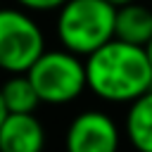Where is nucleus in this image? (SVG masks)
I'll return each mask as SVG.
<instances>
[{
  "label": "nucleus",
  "instance_id": "nucleus-1",
  "mask_svg": "<svg viewBox=\"0 0 152 152\" xmlns=\"http://www.w3.org/2000/svg\"><path fill=\"white\" fill-rule=\"evenodd\" d=\"M88 90L104 102L131 104L152 90V64L142 45L112 38L86 57Z\"/></svg>",
  "mask_w": 152,
  "mask_h": 152
},
{
  "label": "nucleus",
  "instance_id": "nucleus-2",
  "mask_svg": "<svg viewBox=\"0 0 152 152\" xmlns=\"http://www.w3.org/2000/svg\"><path fill=\"white\" fill-rule=\"evenodd\" d=\"M62 48L88 57L116 38V5L109 0H66L55 19Z\"/></svg>",
  "mask_w": 152,
  "mask_h": 152
},
{
  "label": "nucleus",
  "instance_id": "nucleus-3",
  "mask_svg": "<svg viewBox=\"0 0 152 152\" xmlns=\"http://www.w3.org/2000/svg\"><path fill=\"white\" fill-rule=\"evenodd\" d=\"M26 74L43 104H69L88 88L86 62L66 48L45 50Z\"/></svg>",
  "mask_w": 152,
  "mask_h": 152
},
{
  "label": "nucleus",
  "instance_id": "nucleus-4",
  "mask_svg": "<svg viewBox=\"0 0 152 152\" xmlns=\"http://www.w3.org/2000/svg\"><path fill=\"white\" fill-rule=\"evenodd\" d=\"M45 52L40 24L24 7H0V69L26 74Z\"/></svg>",
  "mask_w": 152,
  "mask_h": 152
},
{
  "label": "nucleus",
  "instance_id": "nucleus-5",
  "mask_svg": "<svg viewBox=\"0 0 152 152\" xmlns=\"http://www.w3.org/2000/svg\"><path fill=\"white\" fill-rule=\"evenodd\" d=\"M121 128L102 109H86L76 114L64 133L66 152H119Z\"/></svg>",
  "mask_w": 152,
  "mask_h": 152
},
{
  "label": "nucleus",
  "instance_id": "nucleus-6",
  "mask_svg": "<svg viewBox=\"0 0 152 152\" xmlns=\"http://www.w3.org/2000/svg\"><path fill=\"white\" fill-rule=\"evenodd\" d=\"M45 128L36 114H7L0 126V152H43Z\"/></svg>",
  "mask_w": 152,
  "mask_h": 152
},
{
  "label": "nucleus",
  "instance_id": "nucleus-7",
  "mask_svg": "<svg viewBox=\"0 0 152 152\" xmlns=\"http://www.w3.org/2000/svg\"><path fill=\"white\" fill-rule=\"evenodd\" d=\"M116 38L145 48L152 38V10L138 0L116 7Z\"/></svg>",
  "mask_w": 152,
  "mask_h": 152
},
{
  "label": "nucleus",
  "instance_id": "nucleus-8",
  "mask_svg": "<svg viewBox=\"0 0 152 152\" xmlns=\"http://www.w3.org/2000/svg\"><path fill=\"white\" fill-rule=\"evenodd\" d=\"M124 133L138 152H152V90L128 104Z\"/></svg>",
  "mask_w": 152,
  "mask_h": 152
},
{
  "label": "nucleus",
  "instance_id": "nucleus-9",
  "mask_svg": "<svg viewBox=\"0 0 152 152\" xmlns=\"http://www.w3.org/2000/svg\"><path fill=\"white\" fill-rule=\"evenodd\" d=\"M7 114H33L40 104V97L28 78V74H10L0 86Z\"/></svg>",
  "mask_w": 152,
  "mask_h": 152
},
{
  "label": "nucleus",
  "instance_id": "nucleus-10",
  "mask_svg": "<svg viewBox=\"0 0 152 152\" xmlns=\"http://www.w3.org/2000/svg\"><path fill=\"white\" fill-rule=\"evenodd\" d=\"M14 2L28 12H50V10H59L66 0H14Z\"/></svg>",
  "mask_w": 152,
  "mask_h": 152
},
{
  "label": "nucleus",
  "instance_id": "nucleus-11",
  "mask_svg": "<svg viewBox=\"0 0 152 152\" xmlns=\"http://www.w3.org/2000/svg\"><path fill=\"white\" fill-rule=\"evenodd\" d=\"M5 116H7V107H5V100H2V93H0V126H2Z\"/></svg>",
  "mask_w": 152,
  "mask_h": 152
},
{
  "label": "nucleus",
  "instance_id": "nucleus-12",
  "mask_svg": "<svg viewBox=\"0 0 152 152\" xmlns=\"http://www.w3.org/2000/svg\"><path fill=\"white\" fill-rule=\"evenodd\" d=\"M112 5H116V7H121V5H128V2H135V0H109Z\"/></svg>",
  "mask_w": 152,
  "mask_h": 152
},
{
  "label": "nucleus",
  "instance_id": "nucleus-13",
  "mask_svg": "<svg viewBox=\"0 0 152 152\" xmlns=\"http://www.w3.org/2000/svg\"><path fill=\"white\" fill-rule=\"evenodd\" d=\"M145 50H147V57H150V64H152V38H150V43L145 45Z\"/></svg>",
  "mask_w": 152,
  "mask_h": 152
}]
</instances>
